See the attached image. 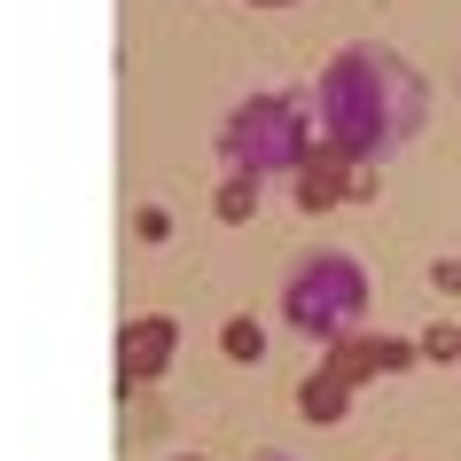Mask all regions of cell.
I'll use <instances>...</instances> for the list:
<instances>
[{
	"label": "cell",
	"instance_id": "cell-1",
	"mask_svg": "<svg viewBox=\"0 0 461 461\" xmlns=\"http://www.w3.org/2000/svg\"><path fill=\"white\" fill-rule=\"evenodd\" d=\"M422 118H430V86H422V71H414L399 48H384V40L337 48L321 63V78H313V133L337 141V149H352V157H367V165H391V157L422 133Z\"/></svg>",
	"mask_w": 461,
	"mask_h": 461
},
{
	"label": "cell",
	"instance_id": "cell-2",
	"mask_svg": "<svg viewBox=\"0 0 461 461\" xmlns=\"http://www.w3.org/2000/svg\"><path fill=\"white\" fill-rule=\"evenodd\" d=\"M367 297H375V274H367L360 250H344V243L297 250L290 274H282V321H290L297 337H313V344L352 337L367 321Z\"/></svg>",
	"mask_w": 461,
	"mask_h": 461
},
{
	"label": "cell",
	"instance_id": "cell-3",
	"mask_svg": "<svg viewBox=\"0 0 461 461\" xmlns=\"http://www.w3.org/2000/svg\"><path fill=\"white\" fill-rule=\"evenodd\" d=\"M313 149V110L297 95H282V86H267V95H243L235 110H227V125H219V165L227 172H297V157Z\"/></svg>",
	"mask_w": 461,
	"mask_h": 461
},
{
	"label": "cell",
	"instance_id": "cell-4",
	"mask_svg": "<svg viewBox=\"0 0 461 461\" xmlns=\"http://www.w3.org/2000/svg\"><path fill=\"white\" fill-rule=\"evenodd\" d=\"M172 352H180V321L172 313H125V329H118V391L157 384L172 367Z\"/></svg>",
	"mask_w": 461,
	"mask_h": 461
},
{
	"label": "cell",
	"instance_id": "cell-5",
	"mask_svg": "<svg viewBox=\"0 0 461 461\" xmlns=\"http://www.w3.org/2000/svg\"><path fill=\"white\" fill-rule=\"evenodd\" d=\"M367 157H352V149H337V141H321L313 133V149L297 157V172H290V188H297V212H337V203H352V172H360Z\"/></svg>",
	"mask_w": 461,
	"mask_h": 461
},
{
	"label": "cell",
	"instance_id": "cell-6",
	"mask_svg": "<svg viewBox=\"0 0 461 461\" xmlns=\"http://www.w3.org/2000/svg\"><path fill=\"white\" fill-rule=\"evenodd\" d=\"M321 367L360 391L367 375H399V367H414V337H360V329H352V337L321 344Z\"/></svg>",
	"mask_w": 461,
	"mask_h": 461
},
{
	"label": "cell",
	"instance_id": "cell-7",
	"mask_svg": "<svg viewBox=\"0 0 461 461\" xmlns=\"http://www.w3.org/2000/svg\"><path fill=\"white\" fill-rule=\"evenodd\" d=\"M297 414H305V422H344V414H352V384L313 360V375L297 384Z\"/></svg>",
	"mask_w": 461,
	"mask_h": 461
},
{
	"label": "cell",
	"instance_id": "cell-8",
	"mask_svg": "<svg viewBox=\"0 0 461 461\" xmlns=\"http://www.w3.org/2000/svg\"><path fill=\"white\" fill-rule=\"evenodd\" d=\"M219 219H227V227H243L250 212H258V172H219Z\"/></svg>",
	"mask_w": 461,
	"mask_h": 461
},
{
	"label": "cell",
	"instance_id": "cell-9",
	"mask_svg": "<svg viewBox=\"0 0 461 461\" xmlns=\"http://www.w3.org/2000/svg\"><path fill=\"white\" fill-rule=\"evenodd\" d=\"M219 352H227V360H267V321H258V313H235L227 329H219Z\"/></svg>",
	"mask_w": 461,
	"mask_h": 461
},
{
	"label": "cell",
	"instance_id": "cell-10",
	"mask_svg": "<svg viewBox=\"0 0 461 461\" xmlns=\"http://www.w3.org/2000/svg\"><path fill=\"white\" fill-rule=\"evenodd\" d=\"M414 360H461V321H422V329H414Z\"/></svg>",
	"mask_w": 461,
	"mask_h": 461
},
{
	"label": "cell",
	"instance_id": "cell-11",
	"mask_svg": "<svg viewBox=\"0 0 461 461\" xmlns=\"http://www.w3.org/2000/svg\"><path fill=\"white\" fill-rule=\"evenodd\" d=\"M133 235H141V243H165V235H172V212H165V203H141V212H133Z\"/></svg>",
	"mask_w": 461,
	"mask_h": 461
},
{
	"label": "cell",
	"instance_id": "cell-12",
	"mask_svg": "<svg viewBox=\"0 0 461 461\" xmlns=\"http://www.w3.org/2000/svg\"><path fill=\"white\" fill-rule=\"evenodd\" d=\"M430 290L461 297V258H430Z\"/></svg>",
	"mask_w": 461,
	"mask_h": 461
},
{
	"label": "cell",
	"instance_id": "cell-13",
	"mask_svg": "<svg viewBox=\"0 0 461 461\" xmlns=\"http://www.w3.org/2000/svg\"><path fill=\"white\" fill-rule=\"evenodd\" d=\"M172 461H203V454H172Z\"/></svg>",
	"mask_w": 461,
	"mask_h": 461
},
{
	"label": "cell",
	"instance_id": "cell-14",
	"mask_svg": "<svg viewBox=\"0 0 461 461\" xmlns=\"http://www.w3.org/2000/svg\"><path fill=\"white\" fill-rule=\"evenodd\" d=\"M258 461H290V454H258Z\"/></svg>",
	"mask_w": 461,
	"mask_h": 461
},
{
	"label": "cell",
	"instance_id": "cell-15",
	"mask_svg": "<svg viewBox=\"0 0 461 461\" xmlns=\"http://www.w3.org/2000/svg\"><path fill=\"white\" fill-rule=\"evenodd\" d=\"M267 8H282V0H267Z\"/></svg>",
	"mask_w": 461,
	"mask_h": 461
}]
</instances>
